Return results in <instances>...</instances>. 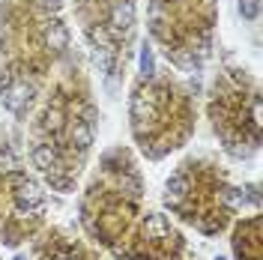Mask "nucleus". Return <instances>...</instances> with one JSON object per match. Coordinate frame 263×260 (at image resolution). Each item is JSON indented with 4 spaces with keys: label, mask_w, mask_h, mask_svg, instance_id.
<instances>
[{
    "label": "nucleus",
    "mask_w": 263,
    "mask_h": 260,
    "mask_svg": "<svg viewBox=\"0 0 263 260\" xmlns=\"http://www.w3.org/2000/svg\"><path fill=\"white\" fill-rule=\"evenodd\" d=\"M164 210L185 228L218 236L236 218V189L215 162L189 159L164 182Z\"/></svg>",
    "instance_id": "39448f33"
},
{
    "label": "nucleus",
    "mask_w": 263,
    "mask_h": 260,
    "mask_svg": "<svg viewBox=\"0 0 263 260\" xmlns=\"http://www.w3.org/2000/svg\"><path fill=\"white\" fill-rule=\"evenodd\" d=\"M233 257L236 260H263V239H260V215L251 212L233 225Z\"/></svg>",
    "instance_id": "9b49d317"
},
{
    "label": "nucleus",
    "mask_w": 263,
    "mask_h": 260,
    "mask_svg": "<svg viewBox=\"0 0 263 260\" xmlns=\"http://www.w3.org/2000/svg\"><path fill=\"white\" fill-rule=\"evenodd\" d=\"M75 9L102 75L114 78L135 33V0H75Z\"/></svg>",
    "instance_id": "1a4fd4ad"
},
{
    "label": "nucleus",
    "mask_w": 263,
    "mask_h": 260,
    "mask_svg": "<svg viewBox=\"0 0 263 260\" xmlns=\"http://www.w3.org/2000/svg\"><path fill=\"white\" fill-rule=\"evenodd\" d=\"M149 36L185 75H197L213 54L215 0H149Z\"/></svg>",
    "instance_id": "423d86ee"
},
{
    "label": "nucleus",
    "mask_w": 263,
    "mask_h": 260,
    "mask_svg": "<svg viewBox=\"0 0 263 260\" xmlns=\"http://www.w3.org/2000/svg\"><path fill=\"white\" fill-rule=\"evenodd\" d=\"M27 260H102V254L90 239L45 225L27 243Z\"/></svg>",
    "instance_id": "9d476101"
},
{
    "label": "nucleus",
    "mask_w": 263,
    "mask_h": 260,
    "mask_svg": "<svg viewBox=\"0 0 263 260\" xmlns=\"http://www.w3.org/2000/svg\"><path fill=\"white\" fill-rule=\"evenodd\" d=\"M48 197L42 179L24 164L15 144L0 135V243L27 245L45 228Z\"/></svg>",
    "instance_id": "0eeeda50"
},
{
    "label": "nucleus",
    "mask_w": 263,
    "mask_h": 260,
    "mask_svg": "<svg viewBox=\"0 0 263 260\" xmlns=\"http://www.w3.org/2000/svg\"><path fill=\"white\" fill-rule=\"evenodd\" d=\"M213 129L230 156L246 159L260 144V96L242 69H228L215 81L210 102Z\"/></svg>",
    "instance_id": "6e6552de"
},
{
    "label": "nucleus",
    "mask_w": 263,
    "mask_h": 260,
    "mask_svg": "<svg viewBox=\"0 0 263 260\" xmlns=\"http://www.w3.org/2000/svg\"><path fill=\"white\" fill-rule=\"evenodd\" d=\"M69 51L63 0H0V102L24 117L48 66Z\"/></svg>",
    "instance_id": "f03ea898"
},
{
    "label": "nucleus",
    "mask_w": 263,
    "mask_h": 260,
    "mask_svg": "<svg viewBox=\"0 0 263 260\" xmlns=\"http://www.w3.org/2000/svg\"><path fill=\"white\" fill-rule=\"evenodd\" d=\"M192 99L177 81L156 72L153 51H141V81L132 90V132L147 159H164L192 135Z\"/></svg>",
    "instance_id": "20e7f679"
},
{
    "label": "nucleus",
    "mask_w": 263,
    "mask_h": 260,
    "mask_svg": "<svg viewBox=\"0 0 263 260\" xmlns=\"http://www.w3.org/2000/svg\"><path fill=\"white\" fill-rule=\"evenodd\" d=\"M87 239L114 260H182L185 236L171 215L147 207L144 177L129 150H108L81 195Z\"/></svg>",
    "instance_id": "f257e3e1"
},
{
    "label": "nucleus",
    "mask_w": 263,
    "mask_h": 260,
    "mask_svg": "<svg viewBox=\"0 0 263 260\" xmlns=\"http://www.w3.org/2000/svg\"><path fill=\"white\" fill-rule=\"evenodd\" d=\"M96 141V105L84 81L69 75L51 90L33 120L30 168L42 185L57 195H72Z\"/></svg>",
    "instance_id": "7ed1b4c3"
}]
</instances>
